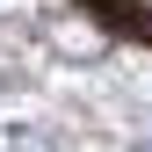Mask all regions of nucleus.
Masks as SVG:
<instances>
[{
    "mask_svg": "<svg viewBox=\"0 0 152 152\" xmlns=\"http://www.w3.org/2000/svg\"><path fill=\"white\" fill-rule=\"evenodd\" d=\"M87 7H102L109 22H123V29H138V36H152V7H138V0H87Z\"/></svg>",
    "mask_w": 152,
    "mask_h": 152,
    "instance_id": "nucleus-1",
    "label": "nucleus"
}]
</instances>
